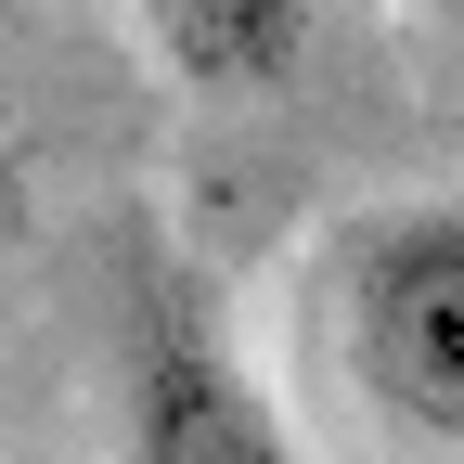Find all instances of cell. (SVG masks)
<instances>
[{
  "instance_id": "obj_1",
  "label": "cell",
  "mask_w": 464,
  "mask_h": 464,
  "mask_svg": "<svg viewBox=\"0 0 464 464\" xmlns=\"http://www.w3.org/2000/svg\"><path fill=\"white\" fill-rule=\"evenodd\" d=\"M335 335H348V387L387 426L464 451V194H413L362 219L335 271Z\"/></svg>"
},
{
  "instance_id": "obj_2",
  "label": "cell",
  "mask_w": 464,
  "mask_h": 464,
  "mask_svg": "<svg viewBox=\"0 0 464 464\" xmlns=\"http://www.w3.org/2000/svg\"><path fill=\"white\" fill-rule=\"evenodd\" d=\"M116 464H310L181 271H142L116 310Z\"/></svg>"
},
{
  "instance_id": "obj_3",
  "label": "cell",
  "mask_w": 464,
  "mask_h": 464,
  "mask_svg": "<svg viewBox=\"0 0 464 464\" xmlns=\"http://www.w3.org/2000/svg\"><path fill=\"white\" fill-rule=\"evenodd\" d=\"M310 14L323 0H142V39L181 91L246 103V91H284L310 65Z\"/></svg>"
},
{
  "instance_id": "obj_4",
  "label": "cell",
  "mask_w": 464,
  "mask_h": 464,
  "mask_svg": "<svg viewBox=\"0 0 464 464\" xmlns=\"http://www.w3.org/2000/svg\"><path fill=\"white\" fill-rule=\"evenodd\" d=\"M439 14H451V26H464V0H439Z\"/></svg>"
},
{
  "instance_id": "obj_5",
  "label": "cell",
  "mask_w": 464,
  "mask_h": 464,
  "mask_svg": "<svg viewBox=\"0 0 464 464\" xmlns=\"http://www.w3.org/2000/svg\"><path fill=\"white\" fill-rule=\"evenodd\" d=\"M0 14H14V0H0Z\"/></svg>"
}]
</instances>
